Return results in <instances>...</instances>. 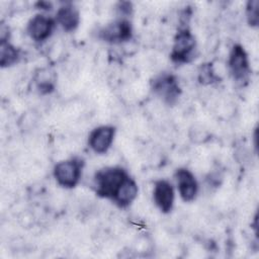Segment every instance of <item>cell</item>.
<instances>
[{
    "instance_id": "5bb4252c",
    "label": "cell",
    "mask_w": 259,
    "mask_h": 259,
    "mask_svg": "<svg viewBox=\"0 0 259 259\" xmlns=\"http://www.w3.org/2000/svg\"><path fill=\"white\" fill-rule=\"evenodd\" d=\"M21 50L10 40L0 41V67L5 69L15 66L21 60Z\"/></svg>"
},
{
    "instance_id": "ac0fdd59",
    "label": "cell",
    "mask_w": 259,
    "mask_h": 259,
    "mask_svg": "<svg viewBox=\"0 0 259 259\" xmlns=\"http://www.w3.org/2000/svg\"><path fill=\"white\" fill-rule=\"evenodd\" d=\"M10 35H11V32H10L9 26L2 22L0 25V41L10 40Z\"/></svg>"
},
{
    "instance_id": "ba28073f",
    "label": "cell",
    "mask_w": 259,
    "mask_h": 259,
    "mask_svg": "<svg viewBox=\"0 0 259 259\" xmlns=\"http://www.w3.org/2000/svg\"><path fill=\"white\" fill-rule=\"evenodd\" d=\"M116 134V128L110 124H102L94 127L88 136V147L97 155L106 154L111 148Z\"/></svg>"
},
{
    "instance_id": "d6986e66",
    "label": "cell",
    "mask_w": 259,
    "mask_h": 259,
    "mask_svg": "<svg viewBox=\"0 0 259 259\" xmlns=\"http://www.w3.org/2000/svg\"><path fill=\"white\" fill-rule=\"evenodd\" d=\"M35 6H36V9H38L40 11H49L53 8L52 3L48 2V1H38V2H36Z\"/></svg>"
},
{
    "instance_id": "6da1fadb",
    "label": "cell",
    "mask_w": 259,
    "mask_h": 259,
    "mask_svg": "<svg viewBox=\"0 0 259 259\" xmlns=\"http://www.w3.org/2000/svg\"><path fill=\"white\" fill-rule=\"evenodd\" d=\"M128 176L127 170L121 166H107L97 170L93 176L95 194L111 201Z\"/></svg>"
},
{
    "instance_id": "277c9868",
    "label": "cell",
    "mask_w": 259,
    "mask_h": 259,
    "mask_svg": "<svg viewBox=\"0 0 259 259\" xmlns=\"http://www.w3.org/2000/svg\"><path fill=\"white\" fill-rule=\"evenodd\" d=\"M150 88L154 95L169 106L175 105L182 93L177 77L168 72L154 76L150 81Z\"/></svg>"
},
{
    "instance_id": "30bf717a",
    "label": "cell",
    "mask_w": 259,
    "mask_h": 259,
    "mask_svg": "<svg viewBox=\"0 0 259 259\" xmlns=\"http://www.w3.org/2000/svg\"><path fill=\"white\" fill-rule=\"evenodd\" d=\"M153 201L156 207L164 214L172 211L175 201L173 184L167 179L156 180L153 187Z\"/></svg>"
},
{
    "instance_id": "8992f818",
    "label": "cell",
    "mask_w": 259,
    "mask_h": 259,
    "mask_svg": "<svg viewBox=\"0 0 259 259\" xmlns=\"http://www.w3.org/2000/svg\"><path fill=\"white\" fill-rule=\"evenodd\" d=\"M134 30L128 17L119 16L115 20L102 26L97 31V37L110 45H121L133 38Z\"/></svg>"
},
{
    "instance_id": "4fadbf2b",
    "label": "cell",
    "mask_w": 259,
    "mask_h": 259,
    "mask_svg": "<svg viewBox=\"0 0 259 259\" xmlns=\"http://www.w3.org/2000/svg\"><path fill=\"white\" fill-rule=\"evenodd\" d=\"M35 90L40 95H48L55 91L57 84L56 73L50 68L38 69L33 77Z\"/></svg>"
},
{
    "instance_id": "7c38bea8",
    "label": "cell",
    "mask_w": 259,
    "mask_h": 259,
    "mask_svg": "<svg viewBox=\"0 0 259 259\" xmlns=\"http://www.w3.org/2000/svg\"><path fill=\"white\" fill-rule=\"evenodd\" d=\"M139 186L137 181L130 175L121 184L111 202L119 208L128 207L138 197Z\"/></svg>"
},
{
    "instance_id": "3957f363",
    "label": "cell",
    "mask_w": 259,
    "mask_h": 259,
    "mask_svg": "<svg viewBox=\"0 0 259 259\" xmlns=\"http://www.w3.org/2000/svg\"><path fill=\"white\" fill-rule=\"evenodd\" d=\"M84 165V160L80 157H71L58 162L53 168L55 181L65 189L75 188L81 180Z\"/></svg>"
},
{
    "instance_id": "e0dca14e",
    "label": "cell",
    "mask_w": 259,
    "mask_h": 259,
    "mask_svg": "<svg viewBox=\"0 0 259 259\" xmlns=\"http://www.w3.org/2000/svg\"><path fill=\"white\" fill-rule=\"evenodd\" d=\"M119 16L121 17H128L132 12H133V5L131 2L127 1H122V2H118L117 3V7H116Z\"/></svg>"
},
{
    "instance_id": "9c48e42d",
    "label": "cell",
    "mask_w": 259,
    "mask_h": 259,
    "mask_svg": "<svg viewBox=\"0 0 259 259\" xmlns=\"http://www.w3.org/2000/svg\"><path fill=\"white\" fill-rule=\"evenodd\" d=\"M174 178L180 198L184 202H192L195 200L198 194L199 185L195 175L191 172V170L185 167L178 168L175 170Z\"/></svg>"
},
{
    "instance_id": "8fae6325",
    "label": "cell",
    "mask_w": 259,
    "mask_h": 259,
    "mask_svg": "<svg viewBox=\"0 0 259 259\" xmlns=\"http://www.w3.org/2000/svg\"><path fill=\"white\" fill-rule=\"evenodd\" d=\"M55 19L64 31L73 32L78 28L81 21L80 11L72 2H66L57 9Z\"/></svg>"
},
{
    "instance_id": "2e32d148",
    "label": "cell",
    "mask_w": 259,
    "mask_h": 259,
    "mask_svg": "<svg viewBox=\"0 0 259 259\" xmlns=\"http://www.w3.org/2000/svg\"><path fill=\"white\" fill-rule=\"evenodd\" d=\"M246 20L249 26L258 27L259 25V0H248L245 7Z\"/></svg>"
},
{
    "instance_id": "52a82bcc",
    "label": "cell",
    "mask_w": 259,
    "mask_h": 259,
    "mask_svg": "<svg viewBox=\"0 0 259 259\" xmlns=\"http://www.w3.org/2000/svg\"><path fill=\"white\" fill-rule=\"evenodd\" d=\"M57 25L55 17L39 12L28 20L25 30L31 40L36 44H41L53 35Z\"/></svg>"
},
{
    "instance_id": "9a60e30c",
    "label": "cell",
    "mask_w": 259,
    "mask_h": 259,
    "mask_svg": "<svg viewBox=\"0 0 259 259\" xmlns=\"http://www.w3.org/2000/svg\"><path fill=\"white\" fill-rule=\"evenodd\" d=\"M197 73V79L201 85H211L220 82V77L217 75L211 63L201 64Z\"/></svg>"
},
{
    "instance_id": "5b68a950",
    "label": "cell",
    "mask_w": 259,
    "mask_h": 259,
    "mask_svg": "<svg viewBox=\"0 0 259 259\" xmlns=\"http://www.w3.org/2000/svg\"><path fill=\"white\" fill-rule=\"evenodd\" d=\"M227 65L231 77L238 85L244 87L249 83L251 76L250 60L242 45L235 44L231 48Z\"/></svg>"
},
{
    "instance_id": "7a4b0ae2",
    "label": "cell",
    "mask_w": 259,
    "mask_h": 259,
    "mask_svg": "<svg viewBox=\"0 0 259 259\" xmlns=\"http://www.w3.org/2000/svg\"><path fill=\"white\" fill-rule=\"evenodd\" d=\"M197 56V40L189 26H179L172 44L170 60L176 65L192 62Z\"/></svg>"
}]
</instances>
